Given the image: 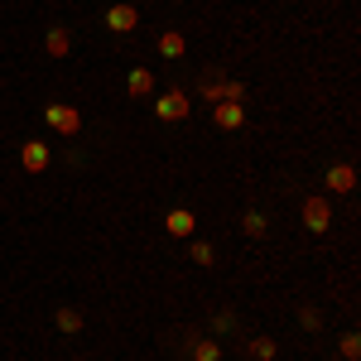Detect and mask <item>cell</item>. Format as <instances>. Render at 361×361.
Here are the masks:
<instances>
[{"instance_id": "1", "label": "cell", "mask_w": 361, "mask_h": 361, "mask_svg": "<svg viewBox=\"0 0 361 361\" xmlns=\"http://www.w3.org/2000/svg\"><path fill=\"white\" fill-rule=\"evenodd\" d=\"M44 121L54 126L58 135H78V130H82V111H78V106H63V102L44 106Z\"/></svg>"}, {"instance_id": "2", "label": "cell", "mask_w": 361, "mask_h": 361, "mask_svg": "<svg viewBox=\"0 0 361 361\" xmlns=\"http://www.w3.org/2000/svg\"><path fill=\"white\" fill-rule=\"evenodd\" d=\"M188 111H193L188 92H164V97L154 102V116H159V121H183Z\"/></svg>"}, {"instance_id": "3", "label": "cell", "mask_w": 361, "mask_h": 361, "mask_svg": "<svg viewBox=\"0 0 361 361\" xmlns=\"http://www.w3.org/2000/svg\"><path fill=\"white\" fill-rule=\"evenodd\" d=\"M304 226H308V231H328V226H333V207H328V197H308V202H304Z\"/></svg>"}, {"instance_id": "4", "label": "cell", "mask_w": 361, "mask_h": 361, "mask_svg": "<svg viewBox=\"0 0 361 361\" xmlns=\"http://www.w3.org/2000/svg\"><path fill=\"white\" fill-rule=\"evenodd\" d=\"M20 164H25L29 173H44V169H49V145H44V140H25V145H20Z\"/></svg>"}, {"instance_id": "5", "label": "cell", "mask_w": 361, "mask_h": 361, "mask_svg": "<svg viewBox=\"0 0 361 361\" xmlns=\"http://www.w3.org/2000/svg\"><path fill=\"white\" fill-rule=\"evenodd\" d=\"M135 25H140V10H135V5H126V0H121V5L106 10V29H116V34H130Z\"/></svg>"}, {"instance_id": "6", "label": "cell", "mask_w": 361, "mask_h": 361, "mask_svg": "<svg viewBox=\"0 0 361 361\" xmlns=\"http://www.w3.org/2000/svg\"><path fill=\"white\" fill-rule=\"evenodd\" d=\"M188 352H193V361H222V342H217V337L188 333Z\"/></svg>"}, {"instance_id": "7", "label": "cell", "mask_w": 361, "mask_h": 361, "mask_svg": "<svg viewBox=\"0 0 361 361\" xmlns=\"http://www.w3.org/2000/svg\"><path fill=\"white\" fill-rule=\"evenodd\" d=\"M164 226H169V236H193V226H197V217L188 212V207H173L164 217Z\"/></svg>"}, {"instance_id": "8", "label": "cell", "mask_w": 361, "mask_h": 361, "mask_svg": "<svg viewBox=\"0 0 361 361\" xmlns=\"http://www.w3.org/2000/svg\"><path fill=\"white\" fill-rule=\"evenodd\" d=\"M328 188H333V193H352V188H357V169L352 164L328 169Z\"/></svg>"}, {"instance_id": "9", "label": "cell", "mask_w": 361, "mask_h": 361, "mask_svg": "<svg viewBox=\"0 0 361 361\" xmlns=\"http://www.w3.org/2000/svg\"><path fill=\"white\" fill-rule=\"evenodd\" d=\"M126 92H130V97H149V92H154V73H149V68H135V73H130V78H126Z\"/></svg>"}, {"instance_id": "10", "label": "cell", "mask_w": 361, "mask_h": 361, "mask_svg": "<svg viewBox=\"0 0 361 361\" xmlns=\"http://www.w3.org/2000/svg\"><path fill=\"white\" fill-rule=\"evenodd\" d=\"M212 121H217L222 130H236V126L246 121V106H231V102H222V106H212Z\"/></svg>"}, {"instance_id": "11", "label": "cell", "mask_w": 361, "mask_h": 361, "mask_svg": "<svg viewBox=\"0 0 361 361\" xmlns=\"http://www.w3.org/2000/svg\"><path fill=\"white\" fill-rule=\"evenodd\" d=\"M44 49H49L54 58H63L68 49H73V34H68L63 25H58V29H49V39H44Z\"/></svg>"}, {"instance_id": "12", "label": "cell", "mask_w": 361, "mask_h": 361, "mask_svg": "<svg viewBox=\"0 0 361 361\" xmlns=\"http://www.w3.org/2000/svg\"><path fill=\"white\" fill-rule=\"evenodd\" d=\"M183 49H188V44H183L178 29H164V34H159V54L164 58H183Z\"/></svg>"}, {"instance_id": "13", "label": "cell", "mask_w": 361, "mask_h": 361, "mask_svg": "<svg viewBox=\"0 0 361 361\" xmlns=\"http://www.w3.org/2000/svg\"><path fill=\"white\" fill-rule=\"evenodd\" d=\"M54 323H58V333H82V313H78V308H58L54 313Z\"/></svg>"}, {"instance_id": "14", "label": "cell", "mask_w": 361, "mask_h": 361, "mask_svg": "<svg viewBox=\"0 0 361 361\" xmlns=\"http://www.w3.org/2000/svg\"><path fill=\"white\" fill-rule=\"evenodd\" d=\"M246 352H250V357H260V361H270V357L279 352V347H275V337H250V342H246Z\"/></svg>"}, {"instance_id": "15", "label": "cell", "mask_w": 361, "mask_h": 361, "mask_svg": "<svg viewBox=\"0 0 361 361\" xmlns=\"http://www.w3.org/2000/svg\"><path fill=\"white\" fill-rule=\"evenodd\" d=\"M241 231H246V236H265V231H270V222H265L260 212H246V217H241Z\"/></svg>"}, {"instance_id": "16", "label": "cell", "mask_w": 361, "mask_h": 361, "mask_svg": "<svg viewBox=\"0 0 361 361\" xmlns=\"http://www.w3.org/2000/svg\"><path fill=\"white\" fill-rule=\"evenodd\" d=\"M188 255H193V265H212V255H217V250L207 246V241H193V246H188Z\"/></svg>"}, {"instance_id": "17", "label": "cell", "mask_w": 361, "mask_h": 361, "mask_svg": "<svg viewBox=\"0 0 361 361\" xmlns=\"http://www.w3.org/2000/svg\"><path fill=\"white\" fill-rule=\"evenodd\" d=\"M342 357H347V361H357V357H361V337H357V333L342 337Z\"/></svg>"}, {"instance_id": "18", "label": "cell", "mask_w": 361, "mask_h": 361, "mask_svg": "<svg viewBox=\"0 0 361 361\" xmlns=\"http://www.w3.org/2000/svg\"><path fill=\"white\" fill-rule=\"evenodd\" d=\"M304 328H308V333H318V328H323V313H318V308H304Z\"/></svg>"}, {"instance_id": "19", "label": "cell", "mask_w": 361, "mask_h": 361, "mask_svg": "<svg viewBox=\"0 0 361 361\" xmlns=\"http://www.w3.org/2000/svg\"><path fill=\"white\" fill-rule=\"evenodd\" d=\"M212 328H217V333H231V328H236V318H231V313H217V318H212Z\"/></svg>"}, {"instance_id": "20", "label": "cell", "mask_w": 361, "mask_h": 361, "mask_svg": "<svg viewBox=\"0 0 361 361\" xmlns=\"http://www.w3.org/2000/svg\"><path fill=\"white\" fill-rule=\"evenodd\" d=\"M126 5H135V0H126Z\"/></svg>"}]
</instances>
